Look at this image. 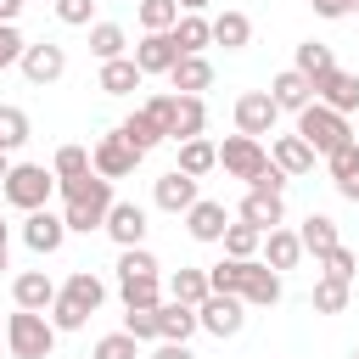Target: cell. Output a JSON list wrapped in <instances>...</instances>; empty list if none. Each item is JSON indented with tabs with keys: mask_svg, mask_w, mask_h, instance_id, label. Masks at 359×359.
Returning a JSON list of instances; mask_svg holds the SVG:
<instances>
[{
	"mask_svg": "<svg viewBox=\"0 0 359 359\" xmlns=\"http://www.w3.org/2000/svg\"><path fill=\"white\" fill-rule=\"evenodd\" d=\"M180 22V6L174 0H140V28L146 34H168Z\"/></svg>",
	"mask_w": 359,
	"mask_h": 359,
	"instance_id": "cell-40",
	"label": "cell"
},
{
	"mask_svg": "<svg viewBox=\"0 0 359 359\" xmlns=\"http://www.w3.org/2000/svg\"><path fill=\"white\" fill-rule=\"evenodd\" d=\"M224 258H252L258 247H264V230L258 224H247V219H236V224H224Z\"/></svg>",
	"mask_w": 359,
	"mask_h": 359,
	"instance_id": "cell-33",
	"label": "cell"
},
{
	"mask_svg": "<svg viewBox=\"0 0 359 359\" xmlns=\"http://www.w3.org/2000/svg\"><path fill=\"white\" fill-rule=\"evenodd\" d=\"M320 264H325V275H331V280H348V286H353V275H359V252H353V247H342V241H337Z\"/></svg>",
	"mask_w": 359,
	"mask_h": 359,
	"instance_id": "cell-43",
	"label": "cell"
},
{
	"mask_svg": "<svg viewBox=\"0 0 359 359\" xmlns=\"http://www.w3.org/2000/svg\"><path fill=\"white\" fill-rule=\"evenodd\" d=\"M90 359H140V342L129 337V331H112V337H101L95 342V353Z\"/></svg>",
	"mask_w": 359,
	"mask_h": 359,
	"instance_id": "cell-44",
	"label": "cell"
},
{
	"mask_svg": "<svg viewBox=\"0 0 359 359\" xmlns=\"http://www.w3.org/2000/svg\"><path fill=\"white\" fill-rule=\"evenodd\" d=\"M292 67H297V73H303V79L314 84V79H320V73H331L337 62H331V45H320V39H303V45H297V62H292Z\"/></svg>",
	"mask_w": 359,
	"mask_h": 359,
	"instance_id": "cell-35",
	"label": "cell"
},
{
	"mask_svg": "<svg viewBox=\"0 0 359 359\" xmlns=\"http://www.w3.org/2000/svg\"><path fill=\"white\" fill-rule=\"evenodd\" d=\"M140 67H135V56H112V62H101V90L107 95H129V90H140Z\"/></svg>",
	"mask_w": 359,
	"mask_h": 359,
	"instance_id": "cell-29",
	"label": "cell"
},
{
	"mask_svg": "<svg viewBox=\"0 0 359 359\" xmlns=\"http://www.w3.org/2000/svg\"><path fill=\"white\" fill-rule=\"evenodd\" d=\"M62 297H73L84 314H95V309H101V297H107V286H101V275L73 269V275H67V286H62Z\"/></svg>",
	"mask_w": 359,
	"mask_h": 359,
	"instance_id": "cell-32",
	"label": "cell"
},
{
	"mask_svg": "<svg viewBox=\"0 0 359 359\" xmlns=\"http://www.w3.org/2000/svg\"><path fill=\"white\" fill-rule=\"evenodd\" d=\"M342 309H348V280L320 275L314 280V314H342Z\"/></svg>",
	"mask_w": 359,
	"mask_h": 359,
	"instance_id": "cell-39",
	"label": "cell"
},
{
	"mask_svg": "<svg viewBox=\"0 0 359 359\" xmlns=\"http://www.w3.org/2000/svg\"><path fill=\"white\" fill-rule=\"evenodd\" d=\"M208 28H213V45H224V50H247L252 45V17L247 11H219Z\"/></svg>",
	"mask_w": 359,
	"mask_h": 359,
	"instance_id": "cell-25",
	"label": "cell"
},
{
	"mask_svg": "<svg viewBox=\"0 0 359 359\" xmlns=\"http://www.w3.org/2000/svg\"><path fill=\"white\" fill-rule=\"evenodd\" d=\"M6 348H11L17 359H50V348H56V325H50V314H39V309H17V314L6 320Z\"/></svg>",
	"mask_w": 359,
	"mask_h": 359,
	"instance_id": "cell-3",
	"label": "cell"
},
{
	"mask_svg": "<svg viewBox=\"0 0 359 359\" xmlns=\"http://www.w3.org/2000/svg\"><path fill=\"white\" fill-rule=\"evenodd\" d=\"M0 342H6V331H0Z\"/></svg>",
	"mask_w": 359,
	"mask_h": 359,
	"instance_id": "cell-60",
	"label": "cell"
},
{
	"mask_svg": "<svg viewBox=\"0 0 359 359\" xmlns=\"http://www.w3.org/2000/svg\"><path fill=\"white\" fill-rule=\"evenodd\" d=\"M151 202H157L163 213H185V208L196 202V180H191V174H180V168H168V174L151 185Z\"/></svg>",
	"mask_w": 359,
	"mask_h": 359,
	"instance_id": "cell-16",
	"label": "cell"
},
{
	"mask_svg": "<svg viewBox=\"0 0 359 359\" xmlns=\"http://www.w3.org/2000/svg\"><path fill=\"white\" fill-rule=\"evenodd\" d=\"M314 101H325L331 112H359V73H342V67H331V73H320L314 79Z\"/></svg>",
	"mask_w": 359,
	"mask_h": 359,
	"instance_id": "cell-10",
	"label": "cell"
},
{
	"mask_svg": "<svg viewBox=\"0 0 359 359\" xmlns=\"http://www.w3.org/2000/svg\"><path fill=\"white\" fill-rule=\"evenodd\" d=\"M22 79L28 84H56L62 73H67V50L62 45H50V39H39V45H22Z\"/></svg>",
	"mask_w": 359,
	"mask_h": 359,
	"instance_id": "cell-8",
	"label": "cell"
},
{
	"mask_svg": "<svg viewBox=\"0 0 359 359\" xmlns=\"http://www.w3.org/2000/svg\"><path fill=\"white\" fill-rule=\"evenodd\" d=\"M0 191H6V202H11V208L34 213V208H50L56 174H50L45 163H11V168H6V180H0Z\"/></svg>",
	"mask_w": 359,
	"mask_h": 359,
	"instance_id": "cell-2",
	"label": "cell"
},
{
	"mask_svg": "<svg viewBox=\"0 0 359 359\" xmlns=\"http://www.w3.org/2000/svg\"><path fill=\"white\" fill-rule=\"evenodd\" d=\"M353 359H359V353H353Z\"/></svg>",
	"mask_w": 359,
	"mask_h": 359,
	"instance_id": "cell-61",
	"label": "cell"
},
{
	"mask_svg": "<svg viewBox=\"0 0 359 359\" xmlns=\"http://www.w3.org/2000/svg\"><path fill=\"white\" fill-rule=\"evenodd\" d=\"M297 258H303V241H297V230H264V264L280 275V269H297Z\"/></svg>",
	"mask_w": 359,
	"mask_h": 359,
	"instance_id": "cell-24",
	"label": "cell"
},
{
	"mask_svg": "<svg viewBox=\"0 0 359 359\" xmlns=\"http://www.w3.org/2000/svg\"><path fill=\"white\" fill-rule=\"evenodd\" d=\"M196 325L213 331V337H236V331L247 325V303L230 297V292H208V297L196 303Z\"/></svg>",
	"mask_w": 359,
	"mask_h": 359,
	"instance_id": "cell-6",
	"label": "cell"
},
{
	"mask_svg": "<svg viewBox=\"0 0 359 359\" xmlns=\"http://www.w3.org/2000/svg\"><path fill=\"white\" fill-rule=\"evenodd\" d=\"M135 163H140V151L112 129V135H101L95 146H90V168L101 174V180H123V174H135Z\"/></svg>",
	"mask_w": 359,
	"mask_h": 359,
	"instance_id": "cell-7",
	"label": "cell"
},
{
	"mask_svg": "<svg viewBox=\"0 0 359 359\" xmlns=\"http://www.w3.org/2000/svg\"><path fill=\"white\" fill-rule=\"evenodd\" d=\"M348 17H359V0H348Z\"/></svg>",
	"mask_w": 359,
	"mask_h": 359,
	"instance_id": "cell-57",
	"label": "cell"
},
{
	"mask_svg": "<svg viewBox=\"0 0 359 359\" xmlns=\"http://www.w3.org/2000/svg\"><path fill=\"white\" fill-rule=\"evenodd\" d=\"M252 185H258V191H286V174H280V168L269 163V168H264V174H258Z\"/></svg>",
	"mask_w": 359,
	"mask_h": 359,
	"instance_id": "cell-51",
	"label": "cell"
},
{
	"mask_svg": "<svg viewBox=\"0 0 359 359\" xmlns=\"http://www.w3.org/2000/svg\"><path fill=\"white\" fill-rule=\"evenodd\" d=\"M168 297L196 309V303L208 297V269H174V280H168Z\"/></svg>",
	"mask_w": 359,
	"mask_h": 359,
	"instance_id": "cell-36",
	"label": "cell"
},
{
	"mask_svg": "<svg viewBox=\"0 0 359 359\" xmlns=\"http://www.w3.org/2000/svg\"><path fill=\"white\" fill-rule=\"evenodd\" d=\"M275 118H280V107L269 101V90L236 95V129H241V135H275Z\"/></svg>",
	"mask_w": 359,
	"mask_h": 359,
	"instance_id": "cell-9",
	"label": "cell"
},
{
	"mask_svg": "<svg viewBox=\"0 0 359 359\" xmlns=\"http://www.w3.org/2000/svg\"><path fill=\"white\" fill-rule=\"evenodd\" d=\"M17 11H22V0H0V22H17Z\"/></svg>",
	"mask_w": 359,
	"mask_h": 359,
	"instance_id": "cell-54",
	"label": "cell"
},
{
	"mask_svg": "<svg viewBox=\"0 0 359 359\" xmlns=\"http://www.w3.org/2000/svg\"><path fill=\"white\" fill-rule=\"evenodd\" d=\"M213 168H219V146H213L208 135H196V140H180V174L202 180V174H213Z\"/></svg>",
	"mask_w": 359,
	"mask_h": 359,
	"instance_id": "cell-28",
	"label": "cell"
},
{
	"mask_svg": "<svg viewBox=\"0 0 359 359\" xmlns=\"http://www.w3.org/2000/svg\"><path fill=\"white\" fill-rule=\"evenodd\" d=\"M0 269H6V241H0Z\"/></svg>",
	"mask_w": 359,
	"mask_h": 359,
	"instance_id": "cell-58",
	"label": "cell"
},
{
	"mask_svg": "<svg viewBox=\"0 0 359 359\" xmlns=\"http://www.w3.org/2000/svg\"><path fill=\"white\" fill-rule=\"evenodd\" d=\"M11 297H17V309H50L56 303V280L45 275V269H22L17 280H11Z\"/></svg>",
	"mask_w": 359,
	"mask_h": 359,
	"instance_id": "cell-18",
	"label": "cell"
},
{
	"mask_svg": "<svg viewBox=\"0 0 359 359\" xmlns=\"http://www.w3.org/2000/svg\"><path fill=\"white\" fill-rule=\"evenodd\" d=\"M22 241H28L39 258L62 252V241H67V224H62V213H50V208H34V213H28V224H22Z\"/></svg>",
	"mask_w": 359,
	"mask_h": 359,
	"instance_id": "cell-11",
	"label": "cell"
},
{
	"mask_svg": "<svg viewBox=\"0 0 359 359\" xmlns=\"http://www.w3.org/2000/svg\"><path fill=\"white\" fill-rule=\"evenodd\" d=\"M174 62H180L174 34H146V39L135 45V67H140V73H168Z\"/></svg>",
	"mask_w": 359,
	"mask_h": 359,
	"instance_id": "cell-19",
	"label": "cell"
},
{
	"mask_svg": "<svg viewBox=\"0 0 359 359\" xmlns=\"http://www.w3.org/2000/svg\"><path fill=\"white\" fill-rule=\"evenodd\" d=\"M168 34H174L180 56H202V50L213 45V28H208V17H202V11H185V17H180V22L168 28Z\"/></svg>",
	"mask_w": 359,
	"mask_h": 359,
	"instance_id": "cell-26",
	"label": "cell"
},
{
	"mask_svg": "<svg viewBox=\"0 0 359 359\" xmlns=\"http://www.w3.org/2000/svg\"><path fill=\"white\" fill-rule=\"evenodd\" d=\"M224 202H208V196H196L191 208H185V230H191V241H219L224 236Z\"/></svg>",
	"mask_w": 359,
	"mask_h": 359,
	"instance_id": "cell-17",
	"label": "cell"
},
{
	"mask_svg": "<svg viewBox=\"0 0 359 359\" xmlns=\"http://www.w3.org/2000/svg\"><path fill=\"white\" fill-rule=\"evenodd\" d=\"M297 241H303V252L325 258V252L337 247V219H325V213H309V219H303V230H297Z\"/></svg>",
	"mask_w": 359,
	"mask_h": 359,
	"instance_id": "cell-31",
	"label": "cell"
},
{
	"mask_svg": "<svg viewBox=\"0 0 359 359\" xmlns=\"http://www.w3.org/2000/svg\"><path fill=\"white\" fill-rule=\"evenodd\" d=\"M151 359H196V353H191L185 342H157V353H151Z\"/></svg>",
	"mask_w": 359,
	"mask_h": 359,
	"instance_id": "cell-52",
	"label": "cell"
},
{
	"mask_svg": "<svg viewBox=\"0 0 359 359\" xmlns=\"http://www.w3.org/2000/svg\"><path fill=\"white\" fill-rule=\"evenodd\" d=\"M56 185H62V224H67V230H84V236H90V230L107 224V208L118 202V196H112V180H101V174L90 168V174L56 180Z\"/></svg>",
	"mask_w": 359,
	"mask_h": 359,
	"instance_id": "cell-1",
	"label": "cell"
},
{
	"mask_svg": "<svg viewBox=\"0 0 359 359\" xmlns=\"http://www.w3.org/2000/svg\"><path fill=\"white\" fill-rule=\"evenodd\" d=\"M191 331H196V309L191 303H157V342H191Z\"/></svg>",
	"mask_w": 359,
	"mask_h": 359,
	"instance_id": "cell-22",
	"label": "cell"
},
{
	"mask_svg": "<svg viewBox=\"0 0 359 359\" xmlns=\"http://www.w3.org/2000/svg\"><path fill=\"white\" fill-rule=\"evenodd\" d=\"M247 309H269V303H280V275L269 269V264H258V258H247V275H241V292H236Z\"/></svg>",
	"mask_w": 359,
	"mask_h": 359,
	"instance_id": "cell-13",
	"label": "cell"
},
{
	"mask_svg": "<svg viewBox=\"0 0 359 359\" xmlns=\"http://www.w3.org/2000/svg\"><path fill=\"white\" fill-rule=\"evenodd\" d=\"M208 129V101L202 95H174V135L168 140H196Z\"/></svg>",
	"mask_w": 359,
	"mask_h": 359,
	"instance_id": "cell-27",
	"label": "cell"
},
{
	"mask_svg": "<svg viewBox=\"0 0 359 359\" xmlns=\"http://www.w3.org/2000/svg\"><path fill=\"white\" fill-rule=\"evenodd\" d=\"M241 219H247V224H258V230H275V224L286 219V202H280V191H258V185H247Z\"/></svg>",
	"mask_w": 359,
	"mask_h": 359,
	"instance_id": "cell-21",
	"label": "cell"
},
{
	"mask_svg": "<svg viewBox=\"0 0 359 359\" xmlns=\"http://www.w3.org/2000/svg\"><path fill=\"white\" fill-rule=\"evenodd\" d=\"M28 140V112L22 107H0V151H17Z\"/></svg>",
	"mask_w": 359,
	"mask_h": 359,
	"instance_id": "cell-41",
	"label": "cell"
},
{
	"mask_svg": "<svg viewBox=\"0 0 359 359\" xmlns=\"http://www.w3.org/2000/svg\"><path fill=\"white\" fill-rule=\"evenodd\" d=\"M325 168H331V185H337V196L359 202V146H353V140H348V146H337V151L325 157Z\"/></svg>",
	"mask_w": 359,
	"mask_h": 359,
	"instance_id": "cell-23",
	"label": "cell"
},
{
	"mask_svg": "<svg viewBox=\"0 0 359 359\" xmlns=\"http://www.w3.org/2000/svg\"><path fill=\"white\" fill-rule=\"evenodd\" d=\"M123 331L135 342H157V309H123Z\"/></svg>",
	"mask_w": 359,
	"mask_h": 359,
	"instance_id": "cell-46",
	"label": "cell"
},
{
	"mask_svg": "<svg viewBox=\"0 0 359 359\" xmlns=\"http://www.w3.org/2000/svg\"><path fill=\"white\" fill-rule=\"evenodd\" d=\"M101 230H107L118 247H140V241H146V208H140V202H112Z\"/></svg>",
	"mask_w": 359,
	"mask_h": 359,
	"instance_id": "cell-12",
	"label": "cell"
},
{
	"mask_svg": "<svg viewBox=\"0 0 359 359\" xmlns=\"http://www.w3.org/2000/svg\"><path fill=\"white\" fill-rule=\"evenodd\" d=\"M0 241H6V219H0Z\"/></svg>",
	"mask_w": 359,
	"mask_h": 359,
	"instance_id": "cell-59",
	"label": "cell"
},
{
	"mask_svg": "<svg viewBox=\"0 0 359 359\" xmlns=\"http://www.w3.org/2000/svg\"><path fill=\"white\" fill-rule=\"evenodd\" d=\"M174 6H185V11H202V6H208V0H174Z\"/></svg>",
	"mask_w": 359,
	"mask_h": 359,
	"instance_id": "cell-55",
	"label": "cell"
},
{
	"mask_svg": "<svg viewBox=\"0 0 359 359\" xmlns=\"http://www.w3.org/2000/svg\"><path fill=\"white\" fill-rule=\"evenodd\" d=\"M297 135L314 146V157H331L337 146H348V140H353L348 118H342V112H331L325 101H309V107L297 112Z\"/></svg>",
	"mask_w": 359,
	"mask_h": 359,
	"instance_id": "cell-4",
	"label": "cell"
},
{
	"mask_svg": "<svg viewBox=\"0 0 359 359\" xmlns=\"http://www.w3.org/2000/svg\"><path fill=\"white\" fill-rule=\"evenodd\" d=\"M269 163L292 180V174H309L320 157H314V146L303 140V135H275V146H269Z\"/></svg>",
	"mask_w": 359,
	"mask_h": 359,
	"instance_id": "cell-14",
	"label": "cell"
},
{
	"mask_svg": "<svg viewBox=\"0 0 359 359\" xmlns=\"http://www.w3.org/2000/svg\"><path fill=\"white\" fill-rule=\"evenodd\" d=\"M50 174H56V180H79V174H90V151H84V146H56Z\"/></svg>",
	"mask_w": 359,
	"mask_h": 359,
	"instance_id": "cell-42",
	"label": "cell"
},
{
	"mask_svg": "<svg viewBox=\"0 0 359 359\" xmlns=\"http://www.w3.org/2000/svg\"><path fill=\"white\" fill-rule=\"evenodd\" d=\"M219 168H224L230 180H247V185H252V180L269 168V151L258 146V135H241V129H236V135L219 146Z\"/></svg>",
	"mask_w": 359,
	"mask_h": 359,
	"instance_id": "cell-5",
	"label": "cell"
},
{
	"mask_svg": "<svg viewBox=\"0 0 359 359\" xmlns=\"http://www.w3.org/2000/svg\"><path fill=\"white\" fill-rule=\"evenodd\" d=\"M6 168H11V151H0V180H6Z\"/></svg>",
	"mask_w": 359,
	"mask_h": 359,
	"instance_id": "cell-56",
	"label": "cell"
},
{
	"mask_svg": "<svg viewBox=\"0 0 359 359\" xmlns=\"http://www.w3.org/2000/svg\"><path fill=\"white\" fill-rule=\"evenodd\" d=\"M22 45H28V39L17 34V22H0V73L22 62Z\"/></svg>",
	"mask_w": 359,
	"mask_h": 359,
	"instance_id": "cell-49",
	"label": "cell"
},
{
	"mask_svg": "<svg viewBox=\"0 0 359 359\" xmlns=\"http://www.w3.org/2000/svg\"><path fill=\"white\" fill-rule=\"evenodd\" d=\"M241 275H247V258H219L213 269H208V292H241Z\"/></svg>",
	"mask_w": 359,
	"mask_h": 359,
	"instance_id": "cell-38",
	"label": "cell"
},
{
	"mask_svg": "<svg viewBox=\"0 0 359 359\" xmlns=\"http://www.w3.org/2000/svg\"><path fill=\"white\" fill-rule=\"evenodd\" d=\"M56 17H62L67 28H84V22L95 17V0H56Z\"/></svg>",
	"mask_w": 359,
	"mask_h": 359,
	"instance_id": "cell-50",
	"label": "cell"
},
{
	"mask_svg": "<svg viewBox=\"0 0 359 359\" xmlns=\"http://www.w3.org/2000/svg\"><path fill=\"white\" fill-rule=\"evenodd\" d=\"M129 275H157V258L146 247H123L118 252V280H129Z\"/></svg>",
	"mask_w": 359,
	"mask_h": 359,
	"instance_id": "cell-45",
	"label": "cell"
},
{
	"mask_svg": "<svg viewBox=\"0 0 359 359\" xmlns=\"http://www.w3.org/2000/svg\"><path fill=\"white\" fill-rule=\"evenodd\" d=\"M314 17H348V0H309Z\"/></svg>",
	"mask_w": 359,
	"mask_h": 359,
	"instance_id": "cell-53",
	"label": "cell"
},
{
	"mask_svg": "<svg viewBox=\"0 0 359 359\" xmlns=\"http://www.w3.org/2000/svg\"><path fill=\"white\" fill-rule=\"evenodd\" d=\"M168 84H174V95H202L213 84V62L208 56H180L168 67Z\"/></svg>",
	"mask_w": 359,
	"mask_h": 359,
	"instance_id": "cell-20",
	"label": "cell"
},
{
	"mask_svg": "<svg viewBox=\"0 0 359 359\" xmlns=\"http://www.w3.org/2000/svg\"><path fill=\"white\" fill-rule=\"evenodd\" d=\"M140 112H146V118L157 123V135H163V140L174 135V95H151V101H146Z\"/></svg>",
	"mask_w": 359,
	"mask_h": 359,
	"instance_id": "cell-48",
	"label": "cell"
},
{
	"mask_svg": "<svg viewBox=\"0 0 359 359\" xmlns=\"http://www.w3.org/2000/svg\"><path fill=\"white\" fill-rule=\"evenodd\" d=\"M269 101H275L280 112H303V107L314 101V84H309L297 67H286V73H275V79H269Z\"/></svg>",
	"mask_w": 359,
	"mask_h": 359,
	"instance_id": "cell-15",
	"label": "cell"
},
{
	"mask_svg": "<svg viewBox=\"0 0 359 359\" xmlns=\"http://www.w3.org/2000/svg\"><path fill=\"white\" fill-rule=\"evenodd\" d=\"M118 297H123V309H157L163 286H157V275H129V280H118Z\"/></svg>",
	"mask_w": 359,
	"mask_h": 359,
	"instance_id": "cell-34",
	"label": "cell"
},
{
	"mask_svg": "<svg viewBox=\"0 0 359 359\" xmlns=\"http://www.w3.org/2000/svg\"><path fill=\"white\" fill-rule=\"evenodd\" d=\"M118 135H123V140H129V146H135V151H140V157H146V151H151V146H157V140H163V135H157V123H151V118H146V112H129V118H123V123H118Z\"/></svg>",
	"mask_w": 359,
	"mask_h": 359,
	"instance_id": "cell-37",
	"label": "cell"
},
{
	"mask_svg": "<svg viewBox=\"0 0 359 359\" xmlns=\"http://www.w3.org/2000/svg\"><path fill=\"white\" fill-rule=\"evenodd\" d=\"M90 56H95V62L129 56V34H123L118 22H90Z\"/></svg>",
	"mask_w": 359,
	"mask_h": 359,
	"instance_id": "cell-30",
	"label": "cell"
},
{
	"mask_svg": "<svg viewBox=\"0 0 359 359\" xmlns=\"http://www.w3.org/2000/svg\"><path fill=\"white\" fill-rule=\"evenodd\" d=\"M84 320H90V314H84L73 297H62V292H56V303H50V325H56V331H79Z\"/></svg>",
	"mask_w": 359,
	"mask_h": 359,
	"instance_id": "cell-47",
	"label": "cell"
}]
</instances>
